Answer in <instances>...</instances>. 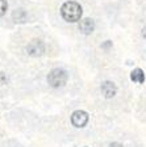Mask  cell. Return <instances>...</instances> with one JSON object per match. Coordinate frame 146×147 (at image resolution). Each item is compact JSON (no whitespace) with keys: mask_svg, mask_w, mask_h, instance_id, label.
<instances>
[{"mask_svg":"<svg viewBox=\"0 0 146 147\" xmlns=\"http://www.w3.org/2000/svg\"><path fill=\"white\" fill-rule=\"evenodd\" d=\"M82 7L76 1H66L61 7V15L67 22H76L82 17Z\"/></svg>","mask_w":146,"mask_h":147,"instance_id":"cell-1","label":"cell"},{"mask_svg":"<svg viewBox=\"0 0 146 147\" xmlns=\"http://www.w3.org/2000/svg\"><path fill=\"white\" fill-rule=\"evenodd\" d=\"M67 82V72L62 68H53L48 75V83L53 88H59Z\"/></svg>","mask_w":146,"mask_h":147,"instance_id":"cell-2","label":"cell"},{"mask_svg":"<svg viewBox=\"0 0 146 147\" xmlns=\"http://www.w3.org/2000/svg\"><path fill=\"white\" fill-rule=\"evenodd\" d=\"M26 51L32 57H41L45 53V45L41 40H32L26 46Z\"/></svg>","mask_w":146,"mask_h":147,"instance_id":"cell-3","label":"cell"},{"mask_svg":"<svg viewBox=\"0 0 146 147\" xmlns=\"http://www.w3.org/2000/svg\"><path fill=\"white\" fill-rule=\"evenodd\" d=\"M87 122H88V114L84 110H75L71 114V123L75 127H84Z\"/></svg>","mask_w":146,"mask_h":147,"instance_id":"cell-4","label":"cell"},{"mask_svg":"<svg viewBox=\"0 0 146 147\" xmlns=\"http://www.w3.org/2000/svg\"><path fill=\"white\" fill-rule=\"evenodd\" d=\"M78 28H79V30L83 34H91L95 29V22L91 18H83V20H80Z\"/></svg>","mask_w":146,"mask_h":147,"instance_id":"cell-5","label":"cell"},{"mask_svg":"<svg viewBox=\"0 0 146 147\" xmlns=\"http://www.w3.org/2000/svg\"><path fill=\"white\" fill-rule=\"evenodd\" d=\"M100 89H101V93H103L107 98L113 97V96L116 95V92H117V88H116V86L112 82H104L103 84H101Z\"/></svg>","mask_w":146,"mask_h":147,"instance_id":"cell-6","label":"cell"},{"mask_svg":"<svg viewBox=\"0 0 146 147\" xmlns=\"http://www.w3.org/2000/svg\"><path fill=\"white\" fill-rule=\"evenodd\" d=\"M130 79L133 80V82L140 83V84H141V83L145 82V74H143V71L141 70V68H136V70L132 71Z\"/></svg>","mask_w":146,"mask_h":147,"instance_id":"cell-7","label":"cell"},{"mask_svg":"<svg viewBox=\"0 0 146 147\" xmlns=\"http://www.w3.org/2000/svg\"><path fill=\"white\" fill-rule=\"evenodd\" d=\"M13 20H15L16 22H25V20H26V13H25V11L18 9L17 12H15L13 13Z\"/></svg>","mask_w":146,"mask_h":147,"instance_id":"cell-8","label":"cell"},{"mask_svg":"<svg viewBox=\"0 0 146 147\" xmlns=\"http://www.w3.org/2000/svg\"><path fill=\"white\" fill-rule=\"evenodd\" d=\"M7 9H8V3H7V0H0V17L4 16V13L7 12Z\"/></svg>","mask_w":146,"mask_h":147,"instance_id":"cell-9","label":"cell"},{"mask_svg":"<svg viewBox=\"0 0 146 147\" xmlns=\"http://www.w3.org/2000/svg\"><path fill=\"white\" fill-rule=\"evenodd\" d=\"M109 147H122V144H120V143H117V142H113L112 144H111Z\"/></svg>","mask_w":146,"mask_h":147,"instance_id":"cell-10","label":"cell"},{"mask_svg":"<svg viewBox=\"0 0 146 147\" xmlns=\"http://www.w3.org/2000/svg\"><path fill=\"white\" fill-rule=\"evenodd\" d=\"M111 45H112V42H111V41H105V43L103 45V47H108V46H111Z\"/></svg>","mask_w":146,"mask_h":147,"instance_id":"cell-11","label":"cell"},{"mask_svg":"<svg viewBox=\"0 0 146 147\" xmlns=\"http://www.w3.org/2000/svg\"><path fill=\"white\" fill-rule=\"evenodd\" d=\"M142 37H143V38H146V26L142 29Z\"/></svg>","mask_w":146,"mask_h":147,"instance_id":"cell-12","label":"cell"}]
</instances>
